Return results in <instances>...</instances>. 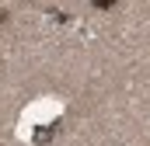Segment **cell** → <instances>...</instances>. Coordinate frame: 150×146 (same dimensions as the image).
Listing matches in <instances>:
<instances>
[{"label":"cell","mask_w":150,"mask_h":146,"mask_svg":"<svg viewBox=\"0 0 150 146\" xmlns=\"http://www.w3.org/2000/svg\"><path fill=\"white\" fill-rule=\"evenodd\" d=\"M59 111H63V101H59V98H38V101H32V105L25 108V115H21V136L28 132V125H45V122H52Z\"/></svg>","instance_id":"cell-1"}]
</instances>
